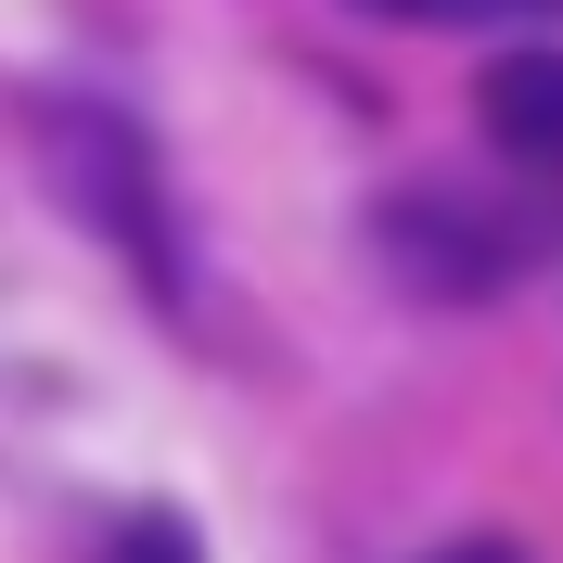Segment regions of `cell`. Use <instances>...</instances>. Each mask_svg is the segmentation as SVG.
Instances as JSON below:
<instances>
[{
    "instance_id": "cell-1",
    "label": "cell",
    "mask_w": 563,
    "mask_h": 563,
    "mask_svg": "<svg viewBox=\"0 0 563 563\" xmlns=\"http://www.w3.org/2000/svg\"><path fill=\"white\" fill-rule=\"evenodd\" d=\"M385 256L410 295H435V308H474V295H499V282L538 256V231L512 206H487V192H449V179H410L385 206Z\"/></svg>"
},
{
    "instance_id": "cell-2",
    "label": "cell",
    "mask_w": 563,
    "mask_h": 563,
    "mask_svg": "<svg viewBox=\"0 0 563 563\" xmlns=\"http://www.w3.org/2000/svg\"><path fill=\"white\" fill-rule=\"evenodd\" d=\"M487 141L499 154H526V167H563V52H512V65H487Z\"/></svg>"
},
{
    "instance_id": "cell-3",
    "label": "cell",
    "mask_w": 563,
    "mask_h": 563,
    "mask_svg": "<svg viewBox=\"0 0 563 563\" xmlns=\"http://www.w3.org/2000/svg\"><path fill=\"white\" fill-rule=\"evenodd\" d=\"M385 26H563V0H358Z\"/></svg>"
},
{
    "instance_id": "cell-4",
    "label": "cell",
    "mask_w": 563,
    "mask_h": 563,
    "mask_svg": "<svg viewBox=\"0 0 563 563\" xmlns=\"http://www.w3.org/2000/svg\"><path fill=\"white\" fill-rule=\"evenodd\" d=\"M103 563H206V551H192V526H179V512H129Z\"/></svg>"
},
{
    "instance_id": "cell-5",
    "label": "cell",
    "mask_w": 563,
    "mask_h": 563,
    "mask_svg": "<svg viewBox=\"0 0 563 563\" xmlns=\"http://www.w3.org/2000/svg\"><path fill=\"white\" fill-rule=\"evenodd\" d=\"M435 563H526V551H512V538H449Z\"/></svg>"
}]
</instances>
